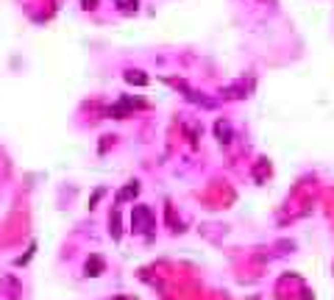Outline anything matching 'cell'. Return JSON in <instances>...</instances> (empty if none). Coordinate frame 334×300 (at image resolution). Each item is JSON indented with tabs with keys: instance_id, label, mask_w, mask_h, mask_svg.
<instances>
[{
	"instance_id": "cell-1",
	"label": "cell",
	"mask_w": 334,
	"mask_h": 300,
	"mask_svg": "<svg viewBox=\"0 0 334 300\" xmlns=\"http://www.w3.org/2000/svg\"><path fill=\"white\" fill-rule=\"evenodd\" d=\"M125 78H128L131 84H145V81H148L145 75H134V73H128V75H125Z\"/></svg>"
},
{
	"instance_id": "cell-2",
	"label": "cell",
	"mask_w": 334,
	"mask_h": 300,
	"mask_svg": "<svg viewBox=\"0 0 334 300\" xmlns=\"http://www.w3.org/2000/svg\"><path fill=\"white\" fill-rule=\"evenodd\" d=\"M117 3H123L125 9H131V6H136V0H117Z\"/></svg>"
}]
</instances>
